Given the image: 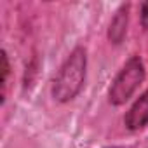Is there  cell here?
I'll use <instances>...</instances> for the list:
<instances>
[{
	"label": "cell",
	"instance_id": "277c9868",
	"mask_svg": "<svg viewBox=\"0 0 148 148\" xmlns=\"http://www.w3.org/2000/svg\"><path fill=\"white\" fill-rule=\"evenodd\" d=\"M127 23H129V4H124L115 12L110 28H108V38L112 44H120L127 33Z\"/></svg>",
	"mask_w": 148,
	"mask_h": 148
},
{
	"label": "cell",
	"instance_id": "5b68a950",
	"mask_svg": "<svg viewBox=\"0 0 148 148\" xmlns=\"http://www.w3.org/2000/svg\"><path fill=\"white\" fill-rule=\"evenodd\" d=\"M0 61H2V103L5 101V92H7V80H9V73H11V66H9V58H7V52L2 51L0 54Z\"/></svg>",
	"mask_w": 148,
	"mask_h": 148
},
{
	"label": "cell",
	"instance_id": "6da1fadb",
	"mask_svg": "<svg viewBox=\"0 0 148 148\" xmlns=\"http://www.w3.org/2000/svg\"><path fill=\"white\" fill-rule=\"evenodd\" d=\"M87 71V54L84 47H75L63 66L59 68L56 80L52 84V96L59 103H68L75 98L86 82Z\"/></svg>",
	"mask_w": 148,
	"mask_h": 148
},
{
	"label": "cell",
	"instance_id": "52a82bcc",
	"mask_svg": "<svg viewBox=\"0 0 148 148\" xmlns=\"http://www.w3.org/2000/svg\"><path fill=\"white\" fill-rule=\"evenodd\" d=\"M112 148H120V146H112Z\"/></svg>",
	"mask_w": 148,
	"mask_h": 148
},
{
	"label": "cell",
	"instance_id": "7a4b0ae2",
	"mask_svg": "<svg viewBox=\"0 0 148 148\" xmlns=\"http://www.w3.org/2000/svg\"><path fill=\"white\" fill-rule=\"evenodd\" d=\"M145 80V64L139 56H132L127 59V63L120 68L117 77L113 79L108 92V99L112 105L120 106L136 92V89Z\"/></svg>",
	"mask_w": 148,
	"mask_h": 148
},
{
	"label": "cell",
	"instance_id": "8992f818",
	"mask_svg": "<svg viewBox=\"0 0 148 148\" xmlns=\"http://www.w3.org/2000/svg\"><path fill=\"white\" fill-rule=\"evenodd\" d=\"M139 18H141V26L145 30H148V2L141 4V14H139Z\"/></svg>",
	"mask_w": 148,
	"mask_h": 148
},
{
	"label": "cell",
	"instance_id": "3957f363",
	"mask_svg": "<svg viewBox=\"0 0 148 148\" xmlns=\"http://www.w3.org/2000/svg\"><path fill=\"white\" fill-rule=\"evenodd\" d=\"M124 122L129 131H139L148 125V91H145L134 101V105L125 113Z\"/></svg>",
	"mask_w": 148,
	"mask_h": 148
}]
</instances>
